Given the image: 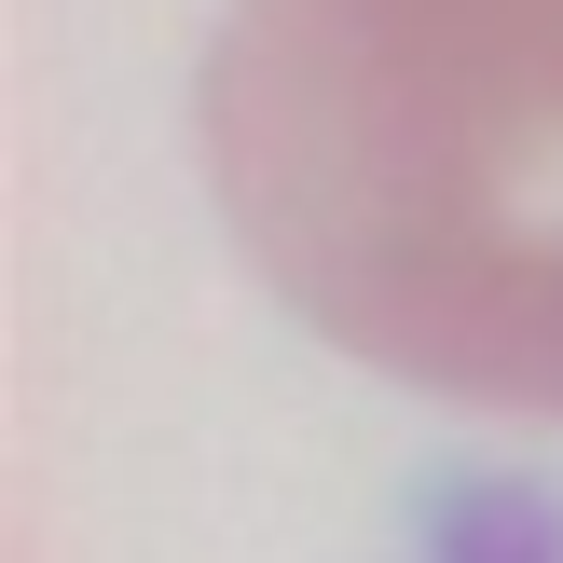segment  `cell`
Returning <instances> with one entry per match:
<instances>
[{"label":"cell","instance_id":"obj_1","mask_svg":"<svg viewBox=\"0 0 563 563\" xmlns=\"http://www.w3.org/2000/svg\"><path fill=\"white\" fill-rule=\"evenodd\" d=\"M192 152L302 330L563 412V0H234Z\"/></svg>","mask_w":563,"mask_h":563}]
</instances>
